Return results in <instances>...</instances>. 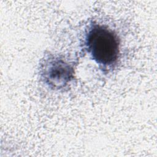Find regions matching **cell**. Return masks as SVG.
<instances>
[{"mask_svg":"<svg viewBox=\"0 0 157 157\" xmlns=\"http://www.w3.org/2000/svg\"><path fill=\"white\" fill-rule=\"evenodd\" d=\"M74 74L72 66L58 56L50 55L41 64V77L52 88L66 87L74 78Z\"/></svg>","mask_w":157,"mask_h":157,"instance_id":"2","label":"cell"},{"mask_svg":"<svg viewBox=\"0 0 157 157\" xmlns=\"http://www.w3.org/2000/svg\"><path fill=\"white\" fill-rule=\"evenodd\" d=\"M85 48L102 69L113 67L120 55V41L117 34L107 26L92 23L86 29Z\"/></svg>","mask_w":157,"mask_h":157,"instance_id":"1","label":"cell"}]
</instances>
